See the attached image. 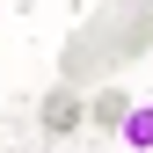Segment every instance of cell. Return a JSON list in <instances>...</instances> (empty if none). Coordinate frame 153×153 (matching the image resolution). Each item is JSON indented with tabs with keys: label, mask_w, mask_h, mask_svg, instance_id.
<instances>
[{
	"label": "cell",
	"mask_w": 153,
	"mask_h": 153,
	"mask_svg": "<svg viewBox=\"0 0 153 153\" xmlns=\"http://www.w3.org/2000/svg\"><path fill=\"white\" fill-rule=\"evenodd\" d=\"M146 44H153V7L146 0H102L66 44V80L73 88H102L117 66L146 59Z\"/></svg>",
	"instance_id": "1"
},
{
	"label": "cell",
	"mask_w": 153,
	"mask_h": 153,
	"mask_svg": "<svg viewBox=\"0 0 153 153\" xmlns=\"http://www.w3.org/2000/svg\"><path fill=\"white\" fill-rule=\"evenodd\" d=\"M80 117H88V109H80V88H73V80L44 95V131H73Z\"/></svg>",
	"instance_id": "2"
},
{
	"label": "cell",
	"mask_w": 153,
	"mask_h": 153,
	"mask_svg": "<svg viewBox=\"0 0 153 153\" xmlns=\"http://www.w3.org/2000/svg\"><path fill=\"white\" fill-rule=\"evenodd\" d=\"M124 117H131L124 88H95V102H88V124H95V131H124Z\"/></svg>",
	"instance_id": "3"
},
{
	"label": "cell",
	"mask_w": 153,
	"mask_h": 153,
	"mask_svg": "<svg viewBox=\"0 0 153 153\" xmlns=\"http://www.w3.org/2000/svg\"><path fill=\"white\" fill-rule=\"evenodd\" d=\"M124 146L153 153V109H131V117H124Z\"/></svg>",
	"instance_id": "4"
},
{
	"label": "cell",
	"mask_w": 153,
	"mask_h": 153,
	"mask_svg": "<svg viewBox=\"0 0 153 153\" xmlns=\"http://www.w3.org/2000/svg\"><path fill=\"white\" fill-rule=\"evenodd\" d=\"M146 7H153V0H146Z\"/></svg>",
	"instance_id": "5"
}]
</instances>
